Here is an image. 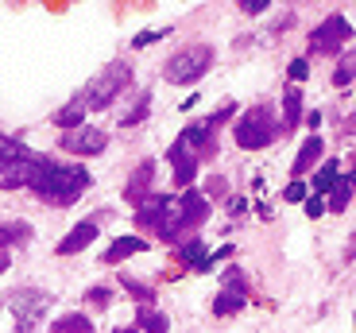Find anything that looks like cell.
I'll use <instances>...</instances> for the list:
<instances>
[{
  "label": "cell",
  "instance_id": "obj_21",
  "mask_svg": "<svg viewBox=\"0 0 356 333\" xmlns=\"http://www.w3.org/2000/svg\"><path fill=\"white\" fill-rule=\"evenodd\" d=\"M147 113H152V90H143L140 97H136V105L120 117V128H136L140 120H147Z\"/></svg>",
  "mask_w": 356,
  "mask_h": 333
},
{
  "label": "cell",
  "instance_id": "obj_13",
  "mask_svg": "<svg viewBox=\"0 0 356 333\" xmlns=\"http://www.w3.org/2000/svg\"><path fill=\"white\" fill-rule=\"evenodd\" d=\"M152 182H155V159H143V163H136L132 179H128V186H124V198L132 202L136 209H140L143 202L152 198Z\"/></svg>",
  "mask_w": 356,
  "mask_h": 333
},
{
  "label": "cell",
  "instance_id": "obj_36",
  "mask_svg": "<svg viewBox=\"0 0 356 333\" xmlns=\"http://www.w3.org/2000/svg\"><path fill=\"white\" fill-rule=\"evenodd\" d=\"M0 314H4V298H0Z\"/></svg>",
  "mask_w": 356,
  "mask_h": 333
},
{
  "label": "cell",
  "instance_id": "obj_7",
  "mask_svg": "<svg viewBox=\"0 0 356 333\" xmlns=\"http://www.w3.org/2000/svg\"><path fill=\"white\" fill-rule=\"evenodd\" d=\"M4 307L12 310L19 333H35L39 322L47 318V310H51V295L39 291V287H16L8 298H4Z\"/></svg>",
  "mask_w": 356,
  "mask_h": 333
},
{
  "label": "cell",
  "instance_id": "obj_24",
  "mask_svg": "<svg viewBox=\"0 0 356 333\" xmlns=\"http://www.w3.org/2000/svg\"><path fill=\"white\" fill-rule=\"evenodd\" d=\"M120 287H124L128 295L140 302V307H152V302H155V287H147V283L132 279V275H120Z\"/></svg>",
  "mask_w": 356,
  "mask_h": 333
},
{
  "label": "cell",
  "instance_id": "obj_9",
  "mask_svg": "<svg viewBox=\"0 0 356 333\" xmlns=\"http://www.w3.org/2000/svg\"><path fill=\"white\" fill-rule=\"evenodd\" d=\"M167 163H170V171H175V174H170V179H175V186L190 190L197 167H202V152H197V144L190 140L186 128H182V132H178V140L167 147Z\"/></svg>",
  "mask_w": 356,
  "mask_h": 333
},
{
  "label": "cell",
  "instance_id": "obj_11",
  "mask_svg": "<svg viewBox=\"0 0 356 333\" xmlns=\"http://www.w3.org/2000/svg\"><path fill=\"white\" fill-rule=\"evenodd\" d=\"M244 302H248V287H244L241 268H232L229 275H225V287L217 291V298H213V314L217 318H232V314L244 310Z\"/></svg>",
  "mask_w": 356,
  "mask_h": 333
},
{
  "label": "cell",
  "instance_id": "obj_26",
  "mask_svg": "<svg viewBox=\"0 0 356 333\" xmlns=\"http://www.w3.org/2000/svg\"><path fill=\"white\" fill-rule=\"evenodd\" d=\"M86 302H89V307H97V310H105L108 302H113V291H108V287H89L86 291Z\"/></svg>",
  "mask_w": 356,
  "mask_h": 333
},
{
  "label": "cell",
  "instance_id": "obj_18",
  "mask_svg": "<svg viewBox=\"0 0 356 333\" xmlns=\"http://www.w3.org/2000/svg\"><path fill=\"white\" fill-rule=\"evenodd\" d=\"M35 236V229L27 225V221H0V248L8 252L12 244H27Z\"/></svg>",
  "mask_w": 356,
  "mask_h": 333
},
{
  "label": "cell",
  "instance_id": "obj_12",
  "mask_svg": "<svg viewBox=\"0 0 356 333\" xmlns=\"http://www.w3.org/2000/svg\"><path fill=\"white\" fill-rule=\"evenodd\" d=\"M225 256H232V248H221V252H205V241H202V236H190V241L178 244V260L186 263L190 271H209L217 260H225Z\"/></svg>",
  "mask_w": 356,
  "mask_h": 333
},
{
  "label": "cell",
  "instance_id": "obj_5",
  "mask_svg": "<svg viewBox=\"0 0 356 333\" xmlns=\"http://www.w3.org/2000/svg\"><path fill=\"white\" fill-rule=\"evenodd\" d=\"M213 47H205V43H190L182 47V51H175L163 63V78L170 81V86H194L197 78H205L209 74V66H213Z\"/></svg>",
  "mask_w": 356,
  "mask_h": 333
},
{
  "label": "cell",
  "instance_id": "obj_35",
  "mask_svg": "<svg viewBox=\"0 0 356 333\" xmlns=\"http://www.w3.org/2000/svg\"><path fill=\"white\" fill-rule=\"evenodd\" d=\"M348 128H356V117H353V120H348Z\"/></svg>",
  "mask_w": 356,
  "mask_h": 333
},
{
  "label": "cell",
  "instance_id": "obj_27",
  "mask_svg": "<svg viewBox=\"0 0 356 333\" xmlns=\"http://www.w3.org/2000/svg\"><path fill=\"white\" fill-rule=\"evenodd\" d=\"M286 78H291L294 86H298V81H306V78H310V63H306V58H294V63L286 66Z\"/></svg>",
  "mask_w": 356,
  "mask_h": 333
},
{
  "label": "cell",
  "instance_id": "obj_3",
  "mask_svg": "<svg viewBox=\"0 0 356 333\" xmlns=\"http://www.w3.org/2000/svg\"><path fill=\"white\" fill-rule=\"evenodd\" d=\"M128 86H132V63H128V58H113V63H108L97 78L81 86L78 97L86 101L89 113H101V108L116 105V97H120Z\"/></svg>",
  "mask_w": 356,
  "mask_h": 333
},
{
  "label": "cell",
  "instance_id": "obj_8",
  "mask_svg": "<svg viewBox=\"0 0 356 333\" xmlns=\"http://www.w3.org/2000/svg\"><path fill=\"white\" fill-rule=\"evenodd\" d=\"M348 39H353V24H348L341 12H333V16H325L310 35H306V47H310V54H341V47H345Z\"/></svg>",
  "mask_w": 356,
  "mask_h": 333
},
{
  "label": "cell",
  "instance_id": "obj_15",
  "mask_svg": "<svg viewBox=\"0 0 356 333\" xmlns=\"http://www.w3.org/2000/svg\"><path fill=\"white\" fill-rule=\"evenodd\" d=\"M321 152H325V140H321V136H306L302 147H298V155H294V163H291L294 179L302 182V174H310V167L321 159Z\"/></svg>",
  "mask_w": 356,
  "mask_h": 333
},
{
  "label": "cell",
  "instance_id": "obj_28",
  "mask_svg": "<svg viewBox=\"0 0 356 333\" xmlns=\"http://www.w3.org/2000/svg\"><path fill=\"white\" fill-rule=\"evenodd\" d=\"M283 198H286V202H306V186H302V182H298V179H294L291 186L283 190Z\"/></svg>",
  "mask_w": 356,
  "mask_h": 333
},
{
  "label": "cell",
  "instance_id": "obj_29",
  "mask_svg": "<svg viewBox=\"0 0 356 333\" xmlns=\"http://www.w3.org/2000/svg\"><path fill=\"white\" fill-rule=\"evenodd\" d=\"M241 12H244V16H264V12H267V0H244Z\"/></svg>",
  "mask_w": 356,
  "mask_h": 333
},
{
  "label": "cell",
  "instance_id": "obj_6",
  "mask_svg": "<svg viewBox=\"0 0 356 333\" xmlns=\"http://www.w3.org/2000/svg\"><path fill=\"white\" fill-rule=\"evenodd\" d=\"M275 136H279V124H275V113L267 105H252L248 113H241V120L232 124V140H236L244 152H259V147H267Z\"/></svg>",
  "mask_w": 356,
  "mask_h": 333
},
{
  "label": "cell",
  "instance_id": "obj_1",
  "mask_svg": "<svg viewBox=\"0 0 356 333\" xmlns=\"http://www.w3.org/2000/svg\"><path fill=\"white\" fill-rule=\"evenodd\" d=\"M89 186H93V174L86 171V163H58L54 155H39L27 179V190L54 209H70Z\"/></svg>",
  "mask_w": 356,
  "mask_h": 333
},
{
  "label": "cell",
  "instance_id": "obj_16",
  "mask_svg": "<svg viewBox=\"0 0 356 333\" xmlns=\"http://www.w3.org/2000/svg\"><path fill=\"white\" fill-rule=\"evenodd\" d=\"M140 252H147V241L143 236H116L105 252H101V263H124Z\"/></svg>",
  "mask_w": 356,
  "mask_h": 333
},
{
  "label": "cell",
  "instance_id": "obj_10",
  "mask_svg": "<svg viewBox=\"0 0 356 333\" xmlns=\"http://www.w3.org/2000/svg\"><path fill=\"white\" fill-rule=\"evenodd\" d=\"M58 147H63L66 155H78V159H93V155H101L108 147V136L93 124H81V128H74V132H63Z\"/></svg>",
  "mask_w": 356,
  "mask_h": 333
},
{
  "label": "cell",
  "instance_id": "obj_22",
  "mask_svg": "<svg viewBox=\"0 0 356 333\" xmlns=\"http://www.w3.org/2000/svg\"><path fill=\"white\" fill-rule=\"evenodd\" d=\"M341 182V167H337V159H325L321 163V171L314 174V190L318 194H325V190H333Z\"/></svg>",
  "mask_w": 356,
  "mask_h": 333
},
{
  "label": "cell",
  "instance_id": "obj_30",
  "mask_svg": "<svg viewBox=\"0 0 356 333\" xmlns=\"http://www.w3.org/2000/svg\"><path fill=\"white\" fill-rule=\"evenodd\" d=\"M167 31H140V35L132 39V47H147V43H155V39H163Z\"/></svg>",
  "mask_w": 356,
  "mask_h": 333
},
{
  "label": "cell",
  "instance_id": "obj_17",
  "mask_svg": "<svg viewBox=\"0 0 356 333\" xmlns=\"http://www.w3.org/2000/svg\"><path fill=\"white\" fill-rule=\"evenodd\" d=\"M136 330L140 333H170V318L155 307H140L136 310Z\"/></svg>",
  "mask_w": 356,
  "mask_h": 333
},
{
  "label": "cell",
  "instance_id": "obj_37",
  "mask_svg": "<svg viewBox=\"0 0 356 333\" xmlns=\"http://www.w3.org/2000/svg\"><path fill=\"white\" fill-rule=\"evenodd\" d=\"M353 322H356V314H353Z\"/></svg>",
  "mask_w": 356,
  "mask_h": 333
},
{
  "label": "cell",
  "instance_id": "obj_2",
  "mask_svg": "<svg viewBox=\"0 0 356 333\" xmlns=\"http://www.w3.org/2000/svg\"><path fill=\"white\" fill-rule=\"evenodd\" d=\"M209 217V198H205L202 190H182L178 198H167V206H163V217H159V229H155V236H163V241L178 244V236H186L194 229H202V221Z\"/></svg>",
  "mask_w": 356,
  "mask_h": 333
},
{
  "label": "cell",
  "instance_id": "obj_31",
  "mask_svg": "<svg viewBox=\"0 0 356 333\" xmlns=\"http://www.w3.org/2000/svg\"><path fill=\"white\" fill-rule=\"evenodd\" d=\"M321 213H325V202H321V198H306V217H314V221H318Z\"/></svg>",
  "mask_w": 356,
  "mask_h": 333
},
{
  "label": "cell",
  "instance_id": "obj_4",
  "mask_svg": "<svg viewBox=\"0 0 356 333\" xmlns=\"http://www.w3.org/2000/svg\"><path fill=\"white\" fill-rule=\"evenodd\" d=\"M35 159H39V152H31L24 140L0 136V190H27Z\"/></svg>",
  "mask_w": 356,
  "mask_h": 333
},
{
  "label": "cell",
  "instance_id": "obj_23",
  "mask_svg": "<svg viewBox=\"0 0 356 333\" xmlns=\"http://www.w3.org/2000/svg\"><path fill=\"white\" fill-rule=\"evenodd\" d=\"M348 202H353V182H348L345 174H341V182L330 190V202H325V209H333V213H345Z\"/></svg>",
  "mask_w": 356,
  "mask_h": 333
},
{
  "label": "cell",
  "instance_id": "obj_25",
  "mask_svg": "<svg viewBox=\"0 0 356 333\" xmlns=\"http://www.w3.org/2000/svg\"><path fill=\"white\" fill-rule=\"evenodd\" d=\"M353 78H356V51H345L337 70H333V86H348Z\"/></svg>",
  "mask_w": 356,
  "mask_h": 333
},
{
  "label": "cell",
  "instance_id": "obj_14",
  "mask_svg": "<svg viewBox=\"0 0 356 333\" xmlns=\"http://www.w3.org/2000/svg\"><path fill=\"white\" fill-rule=\"evenodd\" d=\"M97 236H101V225H97V221H78V225H74L70 233L58 241V248H54V252H58V256H78L81 248H89Z\"/></svg>",
  "mask_w": 356,
  "mask_h": 333
},
{
  "label": "cell",
  "instance_id": "obj_34",
  "mask_svg": "<svg viewBox=\"0 0 356 333\" xmlns=\"http://www.w3.org/2000/svg\"><path fill=\"white\" fill-rule=\"evenodd\" d=\"M345 179H348V182H353V186H356V159H353V174H345Z\"/></svg>",
  "mask_w": 356,
  "mask_h": 333
},
{
  "label": "cell",
  "instance_id": "obj_33",
  "mask_svg": "<svg viewBox=\"0 0 356 333\" xmlns=\"http://www.w3.org/2000/svg\"><path fill=\"white\" fill-rule=\"evenodd\" d=\"M113 333H140L136 325H120V330H113Z\"/></svg>",
  "mask_w": 356,
  "mask_h": 333
},
{
  "label": "cell",
  "instance_id": "obj_32",
  "mask_svg": "<svg viewBox=\"0 0 356 333\" xmlns=\"http://www.w3.org/2000/svg\"><path fill=\"white\" fill-rule=\"evenodd\" d=\"M8 268H12V256L4 252V248H0V275H4V271H8Z\"/></svg>",
  "mask_w": 356,
  "mask_h": 333
},
{
  "label": "cell",
  "instance_id": "obj_20",
  "mask_svg": "<svg viewBox=\"0 0 356 333\" xmlns=\"http://www.w3.org/2000/svg\"><path fill=\"white\" fill-rule=\"evenodd\" d=\"M51 333H93V318H86V314H63V318H54V325H51Z\"/></svg>",
  "mask_w": 356,
  "mask_h": 333
},
{
  "label": "cell",
  "instance_id": "obj_19",
  "mask_svg": "<svg viewBox=\"0 0 356 333\" xmlns=\"http://www.w3.org/2000/svg\"><path fill=\"white\" fill-rule=\"evenodd\" d=\"M283 113H286V132H294L298 128V120H302V90L298 86H286V93H283Z\"/></svg>",
  "mask_w": 356,
  "mask_h": 333
}]
</instances>
